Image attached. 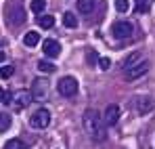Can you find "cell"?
Listing matches in <instances>:
<instances>
[{
    "mask_svg": "<svg viewBox=\"0 0 155 149\" xmlns=\"http://www.w3.org/2000/svg\"><path fill=\"white\" fill-rule=\"evenodd\" d=\"M115 8H117L120 13H126L130 8V2L128 0H115Z\"/></svg>",
    "mask_w": 155,
    "mask_h": 149,
    "instance_id": "7402d4cb",
    "label": "cell"
},
{
    "mask_svg": "<svg viewBox=\"0 0 155 149\" xmlns=\"http://www.w3.org/2000/svg\"><path fill=\"white\" fill-rule=\"evenodd\" d=\"M149 72V63L147 61H136V63H132L130 67H126V80H136V78H140V76H145Z\"/></svg>",
    "mask_w": 155,
    "mask_h": 149,
    "instance_id": "5b68a950",
    "label": "cell"
},
{
    "mask_svg": "<svg viewBox=\"0 0 155 149\" xmlns=\"http://www.w3.org/2000/svg\"><path fill=\"white\" fill-rule=\"evenodd\" d=\"M29 124H31V128H46V126L51 124V111L48 109H38L31 118H29Z\"/></svg>",
    "mask_w": 155,
    "mask_h": 149,
    "instance_id": "277c9868",
    "label": "cell"
},
{
    "mask_svg": "<svg viewBox=\"0 0 155 149\" xmlns=\"http://www.w3.org/2000/svg\"><path fill=\"white\" fill-rule=\"evenodd\" d=\"M63 25H65V27H71V29L78 25V19H76V15H74L71 11H67V13L63 15Z\"/></svg>",
    "mask_w": 155,
    "mask_h": 149,
    "instance_id": "5bb4252c",
    "label": "cell"
},
{
    "mask_svg": "<svg viewBox=\"0 0 155 149\" xmlns=\"http://www.w3.org/2000/svg\"><path fill=\"white\" fill-rule=\"evenodd\" d=\"M29 6H31V11H34L36 15H40V13L46 8V0H31V4H29Z\"/></svg>",
    "mask_w": 155,
    "mask_h": 149,
    "instance_id": "d6986e66",
    "label": "cell"
},
{
    "mask_svg": "<svg viewBox=\"0 0 155 149\" xmlns=\"http://www.w3.org/2000/svg\"><path fill=\"white\" fill-rule=\"evenodd\" d=\"M117 120H120V105H115V103L107 105L105 116H103L105 126H115V124H117Z\"/></svg>",
    "mask_w": 155,
    "mask_h": 149,
    "instance_id": "ba28073f",
    "label": "cell"
},
{
    "mask_svg": "<svg viewBox=\"0 0 155 149\" xmlns=\"http://www.w3.org/2000/svg\"><path fill=\"white\" fill-rule=\"evenodd\" d=\"M48 95V82L44 78H36L34 84H31V99L36 101H44Z\"/></svg>",
    "mask_w": 155,
    "mask_h": 149,
    "instance_id": "3957f363",
    "label": "cell"
},
{
    "mask_svg": "<svg viewBox=\"0 0 155 149\" xmlns=\"http://www.w3.org/2000/svg\"><path fill=\"white\" fill-rule=\"evenodd\" d=\"M13 72H15V67H13V65H2V67H0V78H4V80H6V78H11V76H13Z\"/></svg>",
    "mask_w": 155,
    "mask_h": 149,
    "instance_id": "ffe728a7",
    "label": "cell"
},
{
    "mask_svg": "<svg viewBox=\"0 0 155 149\" xmlns=\"http://www.w3.org/2000/svg\"><path fill=\"white\" fill-rule=\"evenodd\" d=\"M11 116L8 113H0V132H6L8 128H11Z\"/></svg>",
    "mask_w": 155,
    "mask_h": 149,
    "instance_id": "ac0fdd59",
    "label": "cell"
},
{
    "mask_svg": "<svg viewBox=\"0 0 155 149\" xmlns=\"http://www.w3.org/2000/svg\"><path fill=\"white\" fill-rule=\"evenodd\" d=\"M78 11L82 15H90L94 11V0H78Z\"/></svg>",
    "mask_w": 155,
    "mask_h": 149,
    "instance_id": "7c38bea8",
    "label": "cell"
},
{
    "mask_svg": "<svg viewBox=\"0 0 155 149\" xmlns=\"http://www.w3.org/2000/svg\"><path fill=\"white\" fill-rule=\"evenodd\" d=\"M2 95H4V90H2V88H0V101H2Z\"/></svg>",
    "mask_w": 155,
    "mask_h": 149,
    "instance_id": "4316f807",
    "label": "cell"
},
{
    "mask_svg": "<svg viewBox=\"0 0 155 149\" xmlns=\"http://www.w3.org/2000/svg\"><path fill=\"white\" fill-rule=\"evenodd\" d=\"M38 69H40V72H44V74H52V72H54L57 67L52 65L51 61H46V59H42V61H38Z\"/></svg>",
    "mask_w": 155,
    "mask_h": 149,
    "instance_id": "2e32d148",
    "label": "cell"
},
{
    "mask_svg": "<svg viewBox=\"0 0 155 149\" xmlns=\"http://www.w3.org/2000/svg\"><path fill=\"white\" fill-rule=\"evenodd\" d=\"M40 42V34L38 32H27L25 36H23V44L25 46H36Z\"/></svg>",
    "mask_w": 155,
    "mask_h": 149,
    "instance_id": "4fadbf2b",
    "label": "cell"
},
{
    "mask_svg": "<svg viewBox=\"0 0 155 149\" xmlns=\"http://www.w3.org/2000/svg\"><path fill=\"white\" fill-rule=\"evenodd\" d=\"M111 32H113V36L115 38H128L130 34L134 32V27H132V23L130 21H115L113 23V27H111Z\"/></svg>",
    "mask_w": 155,
    "mask_h": 149,
    "instance_id": "52a82bcc",
    "label": "cell"
},
{
    "mask_svg": "<svg viewBox=\"0 0 155 149\" xmlns=\"http://www.w3.org/2000/svg\"><path fill=\"white\" fill-rule=\"evenodd\" d=\"M42 50H44L46 57L54 59V57H59V52H61V44H59L57 40H44V42H42Z\"/></svg>",
    "mask_w": 155,
    "mask_h": 149,
    "instance_id": "9c48e42d",
    "label": "cell"
},
{
    "mask_svg": "<svg viewBox=\"0 0 155 149\" xmlns=\"http://www.w3.org/2000/svg\"><path fill=\"white\" fill-rule=\"evenodd\" d=\"M2 61H4V52H0V63H2Z\"/></svg>",
    "mask_w": 155,
    "mask_h": 149,
    "instance_id": "484cf974",
    "label": "cell"
},
{
    "mask_svg": "<svg viewBox=\"0 0 155 149\" xmlns=\"http://www.w3.org/2000/svg\"><path fill=\"white\" fill-rule=\"evenodd\" d=\"M31 101L34 99H31V93L29 90H17L15 95H11V103L15 105V109H25Z\"/></svg>",
    "mask_w": 155,
    "mask_h": 149,
    "instance_id": "8992f818",
    "label": "cell"
},
{
    "mask_svg": "<svg viewBox=\"0 0 155 149\" xmlns=\"http://www.w3.org/2000/svg\"><path fill=\"white\" fill-rule=\"evenodd\" d=\"M84 128L90 134L92 141H105L107 139V130H105L103 118L97 113V109H86L84 111Z\"/></svg>",
    "mask_w": 155,
    "mask_h": 149,
    "instance_id": "6da1fadb",
    "label": "cell"
},
{
    "mask_svg": "<svg viewBox=\"0 0 155 149\" xmlns=\"http://www.w3.org/2000/svg\"><path fill=\"white\" fill-rule=\"evenodd\" d=\"M136 105H138V113H147V111H151L155 107V101L151 97H140L136 101Z\"/></svg>",
    "mask_w": 155,
    "mask_h": 149,
    "instance_id": "30bf717a",
    "label": "cell"
},
{
    "mask_svg": "<svg viewBox=\"0 0 155 149\" xmlns=\"http://www.w3.org/2000/svg\"><path fill=\"white\" fill-rule=\"evenodd\" d=\"M136 2V13H147L149 11V2L147 0H134Z\"/></svg>",
    "mask_w": 155,
    "mask_h": 149,
    "instance_id": "44dd1931",
    "label": "cell"
},
{
    "mask_svg": "<svg viewBox=\"0 0 155 149\" xmlns=\"http://www.w3.org/2000/svg\"><path fill=\"white\" fill-rule=\"evenodd\" d=\"M4 149H27V145L21 141V139H11V141H6Z\"/></svg>",
    "mask_w": 155,
    "mask_h": 149,
    "instance_id": "e0dca14e",
    "label": "cell"
},
{
    "mask_svg": "<svg viewBox=\"0 0 155 149\" xmlns=\"http://www.w3.org/2000/svg\"><path fill=\"white\" fill-rule=\"evenodd\" d=\"M136 61H138V55H132V57H128V59L124 61V69H126V67H130L132 63H136Z\"/></svg>",
    "mask_w": 155,
    "mask_h": 149,
    "instance_id": "cb8c5ba5",
    "label": "cell"
},
{
    "mask_svg": "<svg viewBox=\"0 0 155 149\" xmlns=\"http://www.w3.org/2000/svg\"><path fill=\"white\" fill-rule=\"evenodd\" d=\"M99 67H101V69H109V67H111V59L101 57V59H99Z\"/></svg>",
    "mask_w": 155,
    "mask_h": 149,
    "instance_id": "603a6c76",
    "label": "cell"
},
{
    "mask_svg": "<svg viewBox=\"0 0 155 149\" xmlns=\"http://www.w3.org/2000/svg\"><path fill=\"white\" fill-rule=\"evenodd\" d=\"M57 90H59V95H63V97H74V95L78 93V80L74 78V76L61 78L59 84H57Z\"/></svg>",
    "mask_w": 155,
    "mask_h": 149,
    "instance_id": "7a4b0ae2",
    "label": "cell"
},
{
    "mask_svg": "<svg viewBox=\"0 0 155 149\" xmlns=\"http://www.w3.org/2000/svg\"><path fill=\"white\" fill-rule=\"evenodd\" d=\"M23 21H25V11H23L21 6L13 8V11H11V23L13 25H21Z\"/></svg>",
    "mask_w": 155,
    "mask_h": 149,
    "instance_id": "8fae6325",
    "label": "cell"
},
{
    "mask_svg": "<svg viewBox=\"0 0 155 149\" xmlns=\"http://www.w3.org/2000/svg\"><path fill=\"white\" fill-rule=\"evenodd\" d=\"M38 25L44 27V29H51L52 25H54V17H51V15H42V17H38Z\"/></svg>",
    "mask_w": 155,
    "mask_h": 149,
    "instance_id": "9a60e30c",
    "label": "cell"
},
{
    "mask_svg": "<svg viewBox=\"0 0 155 149\" xmlns=\"http://www.w3.org/2000/svg\"><path fill=\"white\" fill-rule=\"evenodd\" d=\"M0 103H11V93L4 90V95H2V101H0Z\"/></svg>",
    "mask_w": 155,
    "mask_h": 149,
    "instance_id": "d4e9b609",
    "label": "cell"
}]
</instances>
